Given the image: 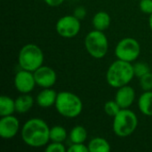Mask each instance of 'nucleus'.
Masks as SVG:
<instances>
[{"mask_svg":"<svg viewBox=\"0 0 152 152\" xmlns=\"http://www.w3.org/2000/svg\"><path fill=\"white\" fill-rule=\"evenodd\" d=\"M21 139L29 147L41 148L50 142V128L41 118H31L21 128Z\"/></svg>","mask_w":152,"mask_h":152,"instance_id":"obj_1","label":"nucleus"},{"mask_svg":"<svg viewBox=\"0 0 152 152\" xmlns=\"http://www.w3.org/2000/svg\"><path fill=\"white\" fill-rule=\"evenodd\" d=\"M134 65L131 62L117 60L107 69L106 80L113 88H119L128 85L134 77Z\"/></svg>","mask_w":152,"mask_h":152,"instance_id":"obj_2","label":"nucleus"},{"mask_svg":"<svg viewBox=\"0 0 152 152\" xmlns=\"http://www.w3.org/2000/svg\"><path fill=\"white\" fill-rule=\"evenodd\" d=\"M54 106L57 112L67 118H75L78 117L83 110L81 99L77 94L68 91L58 93Z\"/></svg>","mask_w":152,"mask_h":152,"instance_id":"obj_3","label":"nucleus"},{"mask_svg":"<svg viewBox=\"0 0 152 152\" xmlns=\"http://www.w3.org/2000/svg\"><path fill=\"white\" fill-rule=\"evenodd\" d=\"M18 62L20 69L34 72L43 65L44 53L38 45L27 44L19 52Z\"/></svg>","mask_w":152,"mask_h":152,"instance_id":"obj_4","label":"nucleus"},{"mask_svg":"<svg viewBox=\"0 0 152 152\" xmlns=\"http://www.w3.org/2000/svg\"><path fill=\"white\" fill-rule=\"evenodd\" d=\"M138 126V118L135 113L128 109H121V110L113 118V132L121 138H125L133 134Z\"/></svg>","mask_w":152,"mask_h":152,"instance_id":"obj_5","label":"nucleus"},{"mask_svg":"<svg viewBox=\"0 0 152 152\" xmlns=\"http://www.w3.org/2000/svg\"><path fill=\"white\" fill-rule=\"evenodd\" d=\"M86 52L94 59H102L109 51V41L103 31L94 29L90 31L85 38Z\"/></svg>","mask_w":152,"mask_h":152,"instance_id":"obj_6","label":"nucleus"},{"mask_svg":"<svg viewBox=\"0 0 152 152\" xmlns=\"http://www.w3.org/2000/svg\"><path fill=\"white\" fill-rule=\"evenodd\" d=\"M141 45L139 42L133 37H125L116 45L115 55L118 60L133 62L140 56Z\"/></svg>","mask_w":152,"mask_h":152,"instance_id":"obj_7","label":"nucleus"},{"mask_svg":"<svg viewBox=\"0 0 152 152\" xmlns=\"http://www.w3.org/2000/svg\"><path fill=\"white\" fill-rule=\"evenodd\" d=\"M59 36L64 38H72L76 37L81 28L80 20L74 15H65L60 18L55 25Z\"/></svg>","mask_w":152,"mask_h":152,"instance_id":"obj_8","label":"nucleus"},{"mask_svg":"<svg viewBox=\"0 0 152 152\" xmlns=\"http://www.w3.org/2000/svg\"><path fill=\"white\" fill-rule=\"evenodd\" d=\"M37 85L34 73L26 69H20L15 74L14 86L20 94H29Z\"/></svg>","mask_w":152,"mask_h":152,"instance_id":"obj_9","label":"nucleus"},{"mask_svg":"<svg viewBox=\"0 0 152 152\" xmlns=\"http://www.w3.org/2000/svg\"><path fill=\"white\" fill-rule=\"evenodd\" d=\"M33 73L37 85L42 88H51L57 81V74L51 67L42 65Z\"/></svg>","mask_w":152,"mask_h":152,"instance_id":"obj_10","label":"nucleus"},{"mask_svg":"<svg viewBox=\"0 0 152 152\" xmlns=\"http://www.w3.org/2000/svg\"><path fill=\"white\" fill-rule=\"evenodd\" d=\"M20 131V122L12 115L2 117L0 119V136L3 139L9 140L16 136Z\"/></svg>","mask_w":152,"mask_h":152,"instance_id":"obj_11","label":"nucleus"},{"mask_svg":"<svg viewBox=\"0 0 152 152\" xmlns=\"http://www.w3.org/2000/svg\"><path fill=\"white\" fill-rule=\"evenodd\" d=\"M134 100L135 91L132 86L126 85L118 88L115 96V101L118 102L121 109H128L134 102Z\"/></svg>","mask_w":152,"mask_h":152,"instance_id":"obj_12","label":"nucleus"},{"mask_svg":"<svg viewBox=\"0 0 152 152\" xmlns=\"http://www.w3.org/2000/svg\"><path fill=\"white\" fill-rule=\"evenodd\" d=\"M58 94L51 88H44L37 96V103L41 108H49L55 105Z\"/></svg>","mask_w":152,"mask_h":152,"instance_id":"obj_13","label":"nucleus"},{"mask_svg":"<svg viewBox=\"0 0 152 152\" xmlns=\"http://www.w3.org/2000/svg\"><path fill=\"white\" fill-rule=\"evenodd\" d=\"M111 20L110 16L108 12L104 11H100L96 12L92 20V24L94 28V29L100 30V31H104L109 28L110 25Z\"/></svg>","mask_w":152,"mask_h":152,"instance_id":"obj_14","label":"nucleus"},{"mask_svg":"<svg viewBox=\"0 0 152 152\" xmlns=\"http://www.w3.org/2000/svg\"><path fill=\"white\" fill-rule=\"evenodd\" d=\"M34 105V99L28 94H21L15 100L16 112L20 114L26 113L31 110Z\"/></svg>","mask_w":152,"mask_h":152,"instance_id":"obj_15","label":"nucleus"},{"mask_svg":"<svg viewBox=\"0 0 152 152\" xmlns=\"http://www.w3.org/2000/svg\"><path fill=\"white\" fill-rule=\"evenodd\" d=\"M138 108L140 111L148 117H152V90L144 91L138 99Z\"/></svg>","mask_w":152,"mask_h":152,"instance_id":"obj_16","label":"nucleus"},{"mask_svg":"<svg viewBox=\"0 0 152 152\" xmlns=\"http://www.w3.org/2000/svg\"><path fill=\"white\" fill-rule=\"evenodd\" d=\"M89 152H110L111 150L110 142L102 137H94L88 143Z\"/></svg>","mask_w":152,"mask_h":152,"instance_id":"obj_17","label":"nucleus"},{"mask_svg":"<svg viewBox=\"0 0 152 152\" xmlns=\"http://www.w3.org/2000/svg\"><path fill=\"white\" fill-rule=\"evenodd\" d=\"M15 111V101L9 96L2 95L0 98V116H10L12 115Z\"/></svg>","mask_w":152,"mask_h":152,"instance_id":"obj_18","label":"nucleus"},{"mask_svg":"<svg viewBox=\"0 0 152 152\" xmlns=\"http://www.w3.org/2000/svg\"><path fill=\"white\" fill-rule=\"evenodd\" d=\"M69 137L72 143H84L87 139V131L82 126H76L70 130Z\"/></svg>","mask_w":152,"mask_h":152,"instance_id":"obj_19","label":"nucleus"},{"mask_svg":"<svg viewBox=\"0 0 152 152\" xmlns=\"http://www.w3.org/2000/svg\"><path fill=\"white\" fill-rule=\"evenodd\" d=\"M68 133L61 126H54L50 128V141L56 142H63L66 141Z\"/></svg>","mask_w":152,"mask_h":152,"instance_id":"obj_20","label":"nucleus"},{"mask_svg":"<svg viewBox=\"0 0 152 152\" xmlns=\"http://www.w3.org/2000/svg\"><path fill=\"white\" fill-rule=\"evenodd\" d=\"M103 110H104V112L108 116L114 118L121 110V108L118 104V102L114 100V101H108V102H106L105 104H104Z\"/></svg>","mask_w":152,"mask_h":152,"instance_id":"obj_21","label":"nucleus"},{"mask_svg":"<svg viewBox=\"0 0 152 152\" xmlns=\"http://www.w3.org/2000/svg\"><path fill=\"white\" fill-rule=\"evenodd\" d=\"M134 70L135 77L140 78L142 76H144L145 74L151 72V68H150L149 64H147L146 62L139 61V62H136L135 64H134Z\"/></svg>","mask_w":152,"mask_h":152,"instance_id":"obj_22","label":"nucleus"},{"mask_svg":"<svg viewBox=\"0 0 152 152\" xmlns=\"http://www.w3.org/2000/svg\"><path fill=\"white\" fill-rule=\"evenodd\" d=\"M140 86L143 91H151L152 90V72H149L139 78Z\"/></svg>","mask_w":152,"mask_h":152,"instance_id":"obj_23","label":"nucleus"},{"mask_svg":"<svg viewBox=\"0 0 152 152\" xmlns=\"http://www.w3.org/2000/svg\"><path fill=\"white\" fill-rule=\"evenodd\" d=\"M46 152H65L67 151V149L63 145V142H52L51 143H48L45 148Z\"/></svg>","mask_w":152,"mask_h":152,"instance_id":"obj_24","label":"nucleus"},{"mask_svg":"<svg viewBox=\"0 0 152 152\" xmlns=\"http://www.w3.org/2000/svg\"><path fill=\"white\" fill-rule=\"evenodd\" d=\"M140 10L147 14L152 13V0H140L139 3Z\"/></svg>","mask_w":152,"mask_h":152,"instance_id":"obj_25","label":"nucleus"},{"mask_svg":"<svg viewBox=\"0 0 152 152\" xmlns=\"http://www.w3.org/2000/svg\"><path fill=\"white\" fill-rule=\"evenodd\" d=\"M68 152H89L88 146L84 143H72L67 149Z\"/></svg>","mask_w":152,"mask_h":152,"instance_id":"obj_26","label":"nucleus"},{"mask_svg":"<svg viewBox=\"0 0 152 152\" xmlns=\"http://www.w3.org/2000/svg\"><path fill=\"white\" fill-rule=\"evenodd\" d=\"M73 15H74L75 17H77L78 20H83V19L86 17V9L84 6H77V7L75 8Z\"/></svg>","mask_w":152,"mask_h":152,"instance_id":"obj_27","label":"nucleus"},{"mask_svg":"<svg viewBox=\"0 0 152 152\" xmlns=\"http://www.w3.org/2000/svg\"><path fill=\"white\" fill-rule=\"evenodd\" d=\"M45 3L52 7H56L59 6L61 4H62V3L64 2V0H44Z\"/></svg>","mask_w":152,"mask_h":152,"instance_id":"obj_28","label":"nucleus"},{"mask_svg":"<svg viewBox=\"0 0 152 152\" xmlns=\"http://www.w3.org/2000/svg\"><path fill=\"white\" fill-rule=\"evenodd\" d=\"M149 25H150V28L152 31V13L150 14V18H149Z\"/></svg>","mask_w":152,"mask_h":152,"instance_id":"obj_29","label":"nucleus"}]
</instances>
